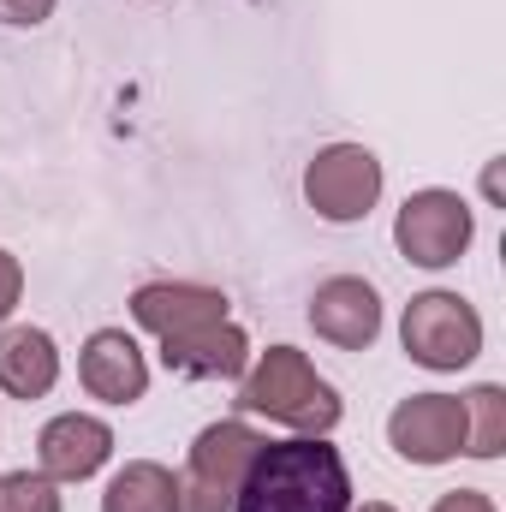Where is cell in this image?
<instances>
[{"label":"cell","instance_id":"6da1fadb","mask_svg":"<svg viewBox=\"0 0 506 512\" xmlns=\"http://www.w3.org/2000/svg\"><path fill=\"white\" fill-rule=\"evenodd\" d=\"M233 512H352V471L328 435L262 441Z\"/></svg>","mask_w":506,"mask_h":512},{"label":"cell","instance_id":"277c9868","mask_svg":"<svg viewBox=\"0 0 506 512\" xmlns=\"http://www.w3.org/2000/svg\"><path fill=\"white\" fill-rule=\"evenodd\" d=\"M399 340H405V358L447 376V370H465L477 364L483 352V316L459 298V292H417L399 316Z\"/></svg>","mask_w":506,"mask_h":512},{"label":"cell","instance_id":"d6986e66","mask_svg":"<svg viewBox=\"0 0 506 512\" xmlns=\"http://www.w3.org/2000/svg\"><path fill=\"white\" fill-rule=\"evenodd\" d=\"M429 512H495V501L483 489H453V495H441Z\"/></svg>","mask_w":506,"mask_h":512},{"label":"cell","instance_id":"ffe728a7","mask_svg":"<svg viewBox=\"0 0 506 512\" xmlns=\"http://www.w3.org/2000/svg\"><path fill=\"white\" fill-rule=\"evenodd\" d=\"M358 512H393V507H387V501H364Z\"/></svg>","mask_w":506,"mask_h":512},{"label":"cell","instance_id":"e0dca14e","mask_svg":"<svg viewBox=\"0 0 506 512\" xmlns=\"http://www.w3.org/2000/svg\"><path fill=\"white\" fill-rule=\"evenodd\" d=\"M54 6H60V0H0V24H12V30H36V24L54 18Z\"/></svg>","mask_w":506,"mask_h":512},{"label":"cell","instance_id":"9a60e30c","mask_svg":"<svg viewBox=\"0 0 506 512\" xmlns=\"http://www.w3.org/2000/svg\"><path fill=\"white\" fill-rule=\"evenodd\" d=\"M465 453L471 459H501L506 453V387L483 382L465 393Z\"/></svg>","mask_w":506,"mask_h":512},{"label":"cell","instance_id":"7a4b0ae2","mask_svg":"<svg viewBox=\"0 0 506 512\" xmlns=\"http://www.w3.org/2000/svg\"><path fill=\"white\" fill-rule=\"evenodd\" d=\"M239 405L268 417V423L298 429V435H328L340 423V411H346L334 382H322L316 364L298 346H268L239 382Z\"/></svg>","mask_w":506,"mask_h":512},{"label":"cell","instance_id":"8fae6325","mask_svg":"<svg viewBox=\"0 0 506 512\" xmlns=\"http://www.w3.org/2000/svg\"><path fill=\"white\" fill-rule=\"evenodd\" d=\"M78 382L102 405H137L149 393V358L126 328H96L78 352Z\"/></svg>","mask_w":506,"mask_h":512},{"label":"cell","instance_id":"4fadbf2b","mask_svg":"<svg viewBox=\"0 0 506 512\" xmlns=\"http://www.w3.org/2000/svg\"><path fill=\"white\" fill-rule=\"evenodd\" d=\"M60 382V346L48 328H0V393L12 399H48Z\"/></svg>","mask_w":506,"mask_h":512},{"label":"cell","instance_id":"9c48e42d","mask_svg":"<svg viewBox=\"0 0 506 512\" xmlns=\"http://www.w3.org/2000/svg\"><path fill=\"white\" fill-rule=\"evenodd\" d=\"M114 459V429L90 411H60L36 435V471L54 483H84Z\"/></svg>","mask_w":506,"mask_h":512},{"label":"cell","instance_id":"8992f818","mask_svg":"<svg viewBox=\"0 0 506 512\" xmlns=\"http://www.w3.org/2000/svg\"><path fill=\"white\" fill-rule=\"evenodd\" d=\"M304 197H310V209H316L322 221H334V227L364 221L381 203L376 149H364V143H328V149H316L310 167H304Z\"/></svg>","mask_w":506,"mask_h":512},{"label":"cell","instance_id":"5b68a950","mask_svg":"<svg viewBox=\"0 0 506 512\" xmlns=\"http://www.w3.org/2000/svg\"><path fill=\"white\" fill-rule=\"evenodd\" d=\"M471 239H477L471 203L459 191H441V185L411 191L399 203V215H393V245L417 268H453L459 256L471 251Z\"/></svg>","mask_w":506,"mask_h":512},{"label":"cell","instance_id":"3957f363","mask_svg":"<svg viewBox=\"0 0 506 512\" xmlns=\"http://www.w3.org/2000/svg\"><path fill=\"white\" fill-rule=\"evenodd\" d=\"M256 447H262V435H256L251 423H239V417L209 423V429L191 441L185 471L173 477V483H179V512H233Z\"/></svg>","mask_w":506,"mask_h":512},{"label":"cell","instance_id":"7c38bea8","mask_svg":"<svg viewBox=\"0 0 506 512\" xmlns=\"http://www.w3.org/2000/svg\"><path fill=\"white\" fill-rule=\"evenodd\" d=\"M161 364H167L173 376H191V382H239V376L251 370V334L227 316V322H215V328L161 340Z\"/></svg>","mask_w":506,"mask_h":512},{"label":"cell","instance_id":"ba28073f","mask_svg":"<svg viewBox=\"0 0 506 512\" xmlns=\"http://www.w3.org/2000/svg\"><path fill=\"white\" fill-rule=\"evenodd\" d=\"M131 322L149 328L155 340H179V334L227 322V292L197 286V280H149L131 292Z\"/></svg>","mask_w":506,"mask_h":512},{"label":"cell","instance_id":"2e32d148","mask_svg":"<svg viewBox=\"0 0 506 512\" xmlns=\"http://www.w3.org/2000/svg\"><path fill=\"white\" fill-rule=\"evenodd\" d=\"M0 512H66V501H60V483L54 477L12 471V477H0Z\"/></svg>","mask_w":506,"mask_h":512},{"label":"cell","instance_id":"52a82bcc","mask_svg":"<svg viewBox=\"0 0 506 512\" xmlns=\"http://www.w3.org/2000/svg\"><path fill=\"white\" fill-rule=\"evenodd\" d=\"M387 441L405 465H447L465 453V399L453 393H411L387 417Z\"/></svg>","mask_w":506,"mask_h":512},{"label":"cell","instance_id":"ac0fdd59","mask_svg":"<svg viewBox=\"0 0 506 512\" xmlns=\"http://www.w3.org/2000/svg\"><path fill=\"white\" fill-rule=\"evenodd\" d=\"M18 298H24V262H18L12 251H0V328L12 322Z\"/></svg>","mask_w":506,"mask_h":512},{"label":"cell","instance_id":"5bb4252c","mask_svg":"<svg viewBox=\"0 0 506 512\" xmlns=\"http://www.w3.org/2000/svg\"><path fill=\"white\" fill-rule=\"evenodd\" d=\"M102 512H179V483L167 465L155 459H131L126 471H114Z\"/></svg>","mask_w":506,"mask_h":512},{"label":"cell","instance_id":"30bf717a","mask_svg":"<svg viewBox=\"0 0 506 512\" xmlns=\"http://www.w3.org/2000/svg\"><path fill=\"white\" fill-rule=\"evenodd\" d=\"M310 328H316L328 346H340V352H364V346H376L381 292L370 286V280H358V274H334V280H322V286L310 292Z\"/></svg>","mask_w":506,"mask_h":512}]
</instances>
